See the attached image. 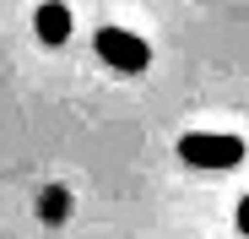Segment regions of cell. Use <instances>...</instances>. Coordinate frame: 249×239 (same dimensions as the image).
I'll use <instances>...</instances> for the list:
<instances>
[{
	"mask_svg": "<svg viewBox=\"0 0 249 239\" xmlns=\"http://www.w3.org/2000/svg\"><path fill=\"white\" fill-rule=\"evenodd\" d=\"M238 234L249 239V196H244V201H238Z\"/></svg>",
	"mask_w": 249,
	"mask_h": 239,
	"instance_id": "277c9868",
	"label": "cell"
},
{
	"mask_svg": "<svg viewBox=\"0 0 249 239\" xmlns=\"http://www.w3.org/2000/svg\"><path fill=\"white\" fill-rule=\"evenodd\" d=\"M179 158L190 169H233V163H244V136L190 131V136H179Z\"/></svg>",
	"mask_w": 249,
	"mask_h": 239,
	"instance_id": "6da1fadb",
	"label": "cell"
},
{
	"mask_svg": "<svg viewBox=\"0 0 249 239\" xmlns=\"http://www.w3.org/2000/svg\"><path fill=\"white\" fill-rule=\"evenodd\" d=\"M98 55H103V65H114V71H124V76H136V71H146L152 65V44L141 33H124V27H98Z\"/></svg>",
	"mask_w": 249,
	"mask_h": 239,
	"instance_id": "7a4b0ae2",
	"label": "cell"
},
{
	"mask_svg": "<svg viewBox=\"0 0 249 239\" xmlns=\"http://www.w3.org/2000/svg\"><path fill=\"white\" fill-rule=\"evenodd\" d=\"M71 27H76V17H71L65 0H44V6L33 11V33H38V44H49V49H60V44H65Z\"/></svg>",
	"mask_w": 249,
	"mask_h": 239,
	"instance_id": "3957f363",
	"label": "cell"
}]
</instances>
